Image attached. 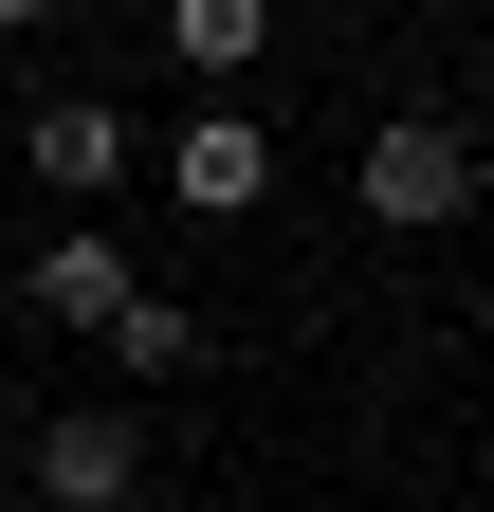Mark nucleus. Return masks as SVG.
<instances>
[{"label":"nucleus","mask_w":494,"mask_h":512,"mask_svg":"<svg viewBox=\"0 0 494 512\" xmlns=\"http://www.w3.org/2000/svg\"><path fill=\"white\" fill-rule=\"evenodd\" d=\"M92 348L129 366V384H183V366H202V311H183V293H129V311H110Z\"/></svg>","instance_id":"7"},{"label":"nucleus","mask_w":494,"mask_h":512,"mask_svg":"<svg viewBox=\"0 0 494 512\" xmlns=\"http://www.w3.org/2000/svg\"><path fill=\"white\" fill-rule=\"evenodd\" d=\"M348 202L385 220V238H440V220L476 202V128H458V110H385L366 165H348Z\"/></svg>","instance_id":"1"},{"label":"nucleus","mask_w":494,"mask_h":512,"mask_svg":"<svg viewBox=\"0 0 494 512\" xmlns=\"http://www.w3.org/2000/svg\"><path fill=\"white\" fill-rule=\"evenodd\" d=\"M37 19H55V0H0V37H37Z\"/></svg>","instance_id":"8"},{"label":"nucleus","mask_w":494,"mask_h":512,"mask_svg":"<svg viewBox=\"0 0 494 512\" xmlns=\"http://www.w3.org/2000/svg\"><path fill=\"white\" fill-rule=\"evenodd\" d=\"M129 494H147V439L110 403H55L37 421V512H129Z\"/></svg>","instance_id":"4"},{"label":"nucleus","mask_w":494,"mask_h":512,"mask_svg":"<svg viewBox=\"0 0 494 512\" xmlns=\"http://www.w3.org/2000/svg\"><path fill=\"white\" fill-rule=\"evenodd\" d=\"M165 202L238 238V220L275 202V128H257V110H183V128H165Z\"/></svg>","instance_id":"2"},{"label":"nucleus","mask_w":494,"mask_h":512,"mask_svg":"<svg viewBox=\"0 0 494 512\" xmlns=\"http://www.w3.org/2000/svg\"><path fill=\"white\" fill-rule=\"evenodd\" d=\"M129 293H147V275H129V238H110V220H55V238H37V311H55V330H110Z\"/></svg>","instance_id":"5"},{"label":"nucleus","mask_w":494,"mask_h":512,"mask_svg":"<svg viewBox=\"0 0 494 512\" xmlns=\"http://www.w3.org/2000/svg\"><path fill=\"white\" fill-rule=\"evenodd\" d=\"M19 147H37V183H55L74 220H110V202H129V165H147V128L110 110V92H55V110L19 128Z\"/></svg>","instance_id":"3"},{"label":"nucleus","mask_w":494,"mask_h":512,"mask_svg":"<svg viewBox=\"0 0 494 512\" xmlns=\"http://www.w3.org/2000/svg\"><path fill=\"white\" fill-rule=\"evenodd\" d=\"M165 55H183V74H220V110H238V74L275 55V0H165Z\"/></svg>","instance_id":"6"}]
</instances>
